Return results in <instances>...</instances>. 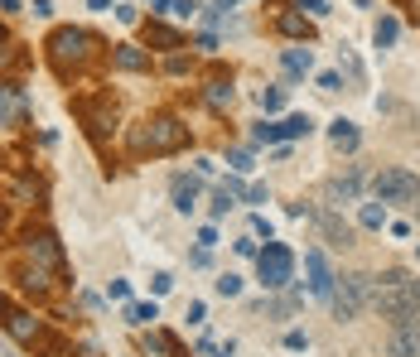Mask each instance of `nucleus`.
Here are the masks:
<instances>
[{"label":"nucleus","instance_id":"obj_7","mask_svg":"<svg viewBox=\"0 0 420 357\" xmlns=\"http://www.w3.org/2000/svg\"><path fill=\"white\" fill-rule=\"evenodd\" d=\"M387 357H420V314L392 324V333H387Z\"/></svg>","mask_w":420,"mask_h":357},{"label":"nucleus","instance_id":"obj_25","mask_svg":"<svg viewBox=\"0 0 420 357\" xmlns=\"http://www.w3.org/2000/svg\"><path fill=\"white\" fill-rule=\"evenodd\" d=\"M155 319H160L155 304H131V324H155Z\"/></svg>","mask_w":420,"mask_h":357},{"label":"nucleus","instance_id":"obj_21","mask_svg":"<svg viewBox=\"0 0 420 357\" xmlns=\"http://www.w3.org/2000/svg\"><path fill=\"white\" fill-rule=\"evenodd\" d=\"M203 97H208L213 107H232V83H227V78H213V83H208V92H203Z\"/></svg>","mask_w":420,"mask_h":357},{"label":"nucleus","instance_id":"obj_8","mask_svg":"<svg viewBox=\"0 0 420 357\" xmlns=\"http://www.w3.org/2000/svg\"><path fill=\"white\" fill-rule=\"evenodd\" d=\"M49 49H54L58 63H83L87 49H92V39H87L83 29H58L54 39H49Z\"/></svg>","mask_w":420,"mask_h":357},{"label":"nucleus","instance_id":"obj_19","mask_svg":"<svg viewBox=\"0 0 420 357\" xmlns=\"http://www.w3.org/2000/svg\"><path fill=\"white\" fill-rule=\"evenodd\" d=\"M358 222H363V227H372V232H382V227H387V203H363Z\"/></svg>","mask_w":420,"mask_h":357},{"label":"nucleus","instance_id":"obj_27","mask_svg":"<svg viewBox=\"0 0 420 357\" xmlns=\"http://www.w3.org/2000/svg\"><path fill=\"white\" fill-rule=\"evenodd\" d=\"M285 348H290V353H305V348H309V338H305L300 329H290V333H285Z\"/></svg>","mask_w":420,"mask_h":357},{"label":"nucleus","instance_id":"obj_15","mask_svg":"<svg viewBox=\"0 0 420 357\" xmlns=\"http://www.w3.org/2000/svg\"><path fill=\"white\" fill-rule=\"evenodd\" d=\"M280 63H285V73H290V78H305L309 68H314V54L300 44V49H285V58H280Z\"/></svg>","mask_w":420,"mask_h":357},{"label":"nucleus","instance_id":"obj_14","mask_svg":"<svg viewBox=\"0 0 420 357\" xmlns=\"http://www.w3.org/2000/svg\"><path fill=\"white\" fill-rule=\"evenodd\" d=\"M5 324H10V333H15L20 343H34V338H39V324H34L29 314H20V309H5Z\"/></svg>","mask_w":420,"mask_h":357},{"label":"nucleus","instance_id":"obj_13","mask_svg":"<svg viewBox=\"0 0 420 357\" xmlns=\"http://www.w3.org/2000/svg\"><path fill=\"white\" fill-rule=\"evenodd\" d=\"M20 116H25V97H20L15 87L0 83V126H15Z\"/></svg>","mask_w":420,"mask_h":357},{"label":"nucleus","instance_id":"obj_12","mask_svg":"<svg viewBox=\"0 0 420 357\" xmlns=\"http://www.w3.org/2000/svg\"><path fill=\"white\" fill-rule=\"evenodd\" d=\"M169 193H174V208H179V213H194V203H198V179H189V174H174V179H169Z\"/></svg>","mask_w":420,"mask_h":357},{"label":"nucleus","instance_id":"obj_24","mask_svg":"<svg viewBox=\"0 0 420 357\" xmlns=\"http://www.w3.org/2000/svg\"><path fill=\"white\" fill-rule=\"evenodd\" d=\"M285 92H290V87H271V92H261V97H256L261 111H280V107H285Z\"/></svg>","mask_w":420,"mask_h":357},{"label":"nucleus","instance_id":"obj_30","mask_svg":"<svg viewBox=\"0 0 420 357\" xmlns=\"http://www.w3.org/2000/svg\"><path fill=\"white\" fill-rule=\"evenodd\" d=\"M227 208H232V193H218L213 198V218H227Z\"/></svg>","mask_w":420,"mask_h":357},{"label":"nucleus","instance_id":"obj_11","mask_svg":"<svg viewBox=\"0 0 420 357\" xmlns=\"http://www.w3.org/2000/svg\"><path fill=\"white\" fill-rule=\"evenodd\" d=\"M358 193H363V169L358 165L348 174H338V179H329V203H358Z\"/></svg>","mask_w":420,"mask_h":357},{"label":"nucleus","instance_id":"obj_2","mask_svg":"<svg viewBox=\"0 0 420 357\" xmlns=\"http://www.w3.org/2000/svg\"><path fill=\"white\" fill-rule=\"evenodd\" d=\"M367 295H372V280L367 275H358V271H348V275H338V285H334V314L343 319V324H353L358 314L367 309Z\"/></svg>","mask_w":420,"mask_h":357},{"label":"nucleus","instance_id":"obj_4","mask_svg":"<svg viewBox=\"0 0 420 357\" xmlns=\"http://www.w3.org/2000/svg\"><path fill=\"white\" fill-rule=\"evenodd\" d=\"M256 271H261V285H266V290H285V285H290V275H295V256L271 242V247L256 256Z\"/></svg>","mask_w":420,"mask_h":357},{"label":"nucleus","instance_id":"obj_26","mask_svg":"<svg viewBox=\"0 0 420 357\" xmlns=\"http://www.w3.org/2000/svg\"><path fill=\"white\" fill-rule=\"evenodd\" d=\"M218 295H242V275H218Z\"/></svg>","mask_w":420,"mask_h":357},{"label":"nucleus","instance_id":"obj_28","mask_svg":"<svg viewBox=\"0 0 420 357\" xmlns=\"http://www.w3.org/2000/svg\"><path fill=\"white\" fill-rule=\"evenodd\" d=\"M300 10H309V15L324 20V15H329V0H300Z\"/></svg>","mask_w":420,"mask_h":357},{"label":"nucleus","instance_id":"obj_20","mask_svg":"<svg viewBox=\"0 0 420 357\" xmlns=\"http://www.w3.org/2000/svg\"><path fill=\"white\" fill-rule=\"evenodd\" d=\"M29 256H39L44 266H58V247L49 237H29Z\"/></svg>","mask_w":420,"mask_h":357},{"label":"nucleus","instance_id":"obj_3","mask_svg":"<svg viewBox=\"0 0 420 357\" xmlns=\"http://www.w3.org/2000/svg\"><path fill=\"white\" fill-rule=\"evenodd\" d=\"M372 193H377V203H416L420 179L411 169H382V174L372 179Z\"/></svg>","mask_w":420,"mask_h":357},{"label":"nucleus","instance_id":"obj_5","mask_svg":"<svg viewBox=\"0 0 420 357\" xmlns=\"http://www.w3.org/2000/svg\"><path fill=\"white\" fill-rule=\"evenodd\" d=\"M179 145H184V126L169 121V116H155L150 131L140 136V150H150V155H165V150H179Z\"/></svg>","mask_w":420,"mask_h":357},{"label":"nucleus","instance_id":"obj_9","mask_svg":"<svg viewBox=\"0 0 420 357\" xmlns=\"http://www.w3.org/2000/svg\"><path fill=\"white\" fill-rule=\"evenodd\" d=\"M309 126H314L309 116H290V121H261L252 136L266 145V140H285V136H309Z\"/></svg>","mask_w":420,"mask_h":357},{"label":"nucleus","instance_id":"obj_10","mask_svg":"<svg viewBox=\"0 0 420 357\" xmlns=\"http://www.w3.org/2000/svg\"><path fill=\"white\" fill-rule=\"evenodd\" d=\"M314 227L324 232V242H329V247H353V227L338 218V213H329V208H319V213H314Z\"/></svg>","mask_w":420,"mask_h":357},{"label":"nucleus","instance_id":"obj_22","mask_svg":"<svg viewBox=\"0 0 420 357\" xmlns=\"http://www.w3.org/2000/svg\"><path fill=\"white\" fill-rule=\"evenodd\" d=\"M280 34H290V39H309L305 15H280Z\"/></svg>","mask_w":420,"mask_h":357},{"label":"nucleus","instance_id":"obj_18","mask_svg":"<svg viewBox=\"0 0 420 357\" xmlns=\"http://www.w3.org/2000/svg\"><path fill=\"white\" fill-rule=\"evenodd\" d=\"M145 63H150V58L140 54L136 44H121V49H116V68H126V73H140Z\"/></svg>","mask_w":420,"mask_h":357},{"label":"nucleus","instance_id":"obj_29","mask_svg":"<svg viewBox=\"0 0 420 357\" xmlns=\"http://www.w3.org/2000/svg\"><path fill=\"white\" fill-rule=\"evenodd\" d=\"M227 160H232V165L242 169V174H247V169H256V165H252V155H247V150H232V155H227Z\"/></svg>","mask_w":420,"mask_h":357},{"label":"nucleus","instance_id":"obj_23","mask_svg":"<svg viewBox=\"0 0 420 357\" xmlns=\"http://www.w3.org/2000/svg\"><path fill=\"white\" fill-rule=\"evenodd\" d=\"M150 44H160V49H179L184 39H179L174 29H165V25H150Z\"/></svg>","mask_w":420,"mask_h":357},{"label":"nucleus","instance_id":"obj_17","mask_svg":"<svg viewBox=\"0 0 420 357\" xmlns=\"http://www.w3.org/2000/svg\"><path fill=\"white\" fill-rule=\"evenodd\" d=\"M396 34H401V25H396L392 15H382V20L372 25V44H377V49H392V44H396Z\"/></svg>","mask_w":420,"mask_h":357},{"label":"nucleus","instance_id":"obj_16","mask_svg":"<svg viewBox=\"0 0 420 357\" xmlns=\"http://www.w3.org/2000/svg\"><path fill=\"white\" fill-rule=\"evenodd\" d=\"M329 140H334V150H358V126L338 116L334 126H329Z\"/></svg>","mask_w":420,"mask_h":357},{"label":"nucleus","instance_id":"obj_6","mask_svg":"<svg viewBox=\"0 0 420 357\" xmlns=\"http://www.w3.org/2000/svg\"><path fill=\"white\" fill-rule=\"evenodd\" d=\"M305 271H309V295H314V300H334L338 275L329 271V261H324V251H319V247L305 251Z\"/></svg>","mask_w":420,"mask_h":357},{"label":"nucleus","instance_id":"obj_31","mask_svg":"<svg viewBox=\"0 0 420 357\" xmlns=\"http://www.w3.org/2000/svg\"><path fill=\"white\" fill-rule=\"evenodd\" d=\"M319 87H324V92H338L343 78H338V73H319Z\"/></svg>","mask_w":420,"mask_h":357},{"label":"nucleus","instance_id":"obj_1","mask_svg":"<svg viewBox=\"0 0 420 357\" xmlns=\"http://www.w3.org/2000/svg\"><path fill=\"white\" fill-rule=\"evenodd\" d=\"M367 309H377V314L392 319V324L420 314V275H411V271H382L377 280H372Z\"/></svg>","mask_w":420,"mask_h":357}]
</instances>
